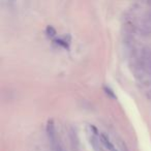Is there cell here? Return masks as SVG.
Listing matches in <instances>:
<instances>
[{"mask_svg": "<svg viewBox=\"0 0 151 151\" xmlns=\"http://www.w3.org/2000/svg\"><path fill=\"white\" fill-rule=\"evenodd\" d=\"M47 134H48L49 140H50L53 149H55L57 147V145H58V143H57V136L56 132H55V126L53 120H49L48 121V124H47Z\"/></svg>", "mask_w": 151, "mask_h": 151, "instance_id": "6da1fadb", "label": "cell"}, {"mask_svg": "<svg viewBox=\"0 0 151 151\" xmlns=\"http://www.w3.org/2000/svg\"><path fill=\"white\" fill-rule=\"evenodd\" d=\"M101 142L103 143V144L105 145L108 149H109V151H117L115 149V147H114V145L110 142V140L105 136V134H101Z\"/></svg>", "mask_w": 151, "mask_h": 151, "instance_id": "7a4b0ae2", "label": "cell"}, {"mask_svg": "<svg viewBox=\"0 0 151 151\" xmlns=\"http://www.w3.org/2000/svg\"><path fill=\"white\" fill-rule=\"evenodd\" d=\"M47 34H48L49 36H51V37L55 36L56 35V30H55L52 26H48V27H47Z\"/></svg>", "mask_w": 151, "mask_h": 151, "instance_id": "3957f363", "label": "cell"}, {"mask_svg": "<svg viewBox=\"0 0 151 151\" xmlns=\"http://www.w3.org/2000/svg\"><path fill=\"white\" fill-rule=\"evenodd\" d=\"M104 89H105V92L107 93V94H109L110 96L112 97V99H116V95L114 94V92L111 90V89H110V88H108V87H105V88H104Z\"/></svg>", "mask_w": 151, "mask_h": 151, "instance_id": "277c9868", "label": "cell"}]
</instances>
